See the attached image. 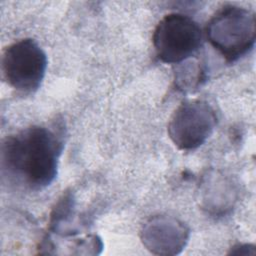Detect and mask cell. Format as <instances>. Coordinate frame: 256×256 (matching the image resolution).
Instances as JSON below:
<instances>
[{
	"label": "cell",
	"mask_w": 256,
	"mask_h": 256,
	"mask_svg": "<svg viewBox=\"0 0 256 256\" xmlns=\"http://www.w3.org/2000/svg\"><path fill=\"white\" fill-rule=\"evenodd\" d=\"M63 146L58 125H33L7 136L0 152L2 178L28 191L47 188L57 176Z\"/></svg>",
	"instance_id": "cell-1"
},
{
	"label": "cell",
	"mask_w": 256,
	"mask_h": 256,
	"mask_svg": "<svg viewBox=\"0 0 256 256\" xmlns=\"http://www.w3.org/2000/svg\"><path fill=\"white\" fill-rule=\"evenodd\" d=\"M144 247L155 255L180 254L190 238L189 227L169 215H154L145 221L140 231Z\"/></svg>",
	"instance_id": "cell-6"
},
{
	"label": "cell",
	"mask_w": 256,
	"mask_h": 256,
	"mask_svg": "<svg viewBox=\"0 0 256 256\" xmlns=\"http://www.w3.org/2000/svg\"><path fill=\"white\" fill-rule=\"evenodd\" d=\"M217 124L214 109L203 100L180 104L170 117L168 135L181 150H194L203 145Z\"/></svg>",
	"instance_id": "cell-5"
},
{
	"label": "cell",
	"mask_w": 256,
	"mask_h": 256,
	"mask_svg": "<svg viewBox=\"0 0 256 256\" xmlns=\"http://www.w3.org/2000/svg\"><path fill=\"white\" fill-rule=\"evenodd\" d=\"M47 56L40 45L31 38L10 44L3 52L1 68L6 82L22 94L38 90L45 77Z\"/></svg>",
	"instance_id": "cell-3"
},
{
	"label": "cell",
	"mask_w": 256,
	"mask_h": 256,
	"mask_svg": "<svg viewBox=\"0 0 256 256\" xmlns=\"http://www.w3.org/2000/svg\"><path fill=\"white\" fill-rule=\"evenodd\" d=\"M202 44V31L189 16L171 13L164 16L153 33L157 57L164 63L179 64L193 56Z\"/></svg>",
	"instance_id": "cell-4"
},
{
	"label": "cell",
	"mask_w": 256,
	"mask_h": 256,
	"mask_svg": "<svg viewBox=\"0 0 256 256\" xmlns=\"http://www.w3.org/2000/svg\"><path fill=\"white\" fill-rule=\"evenodd\" d=\"M206 33L211 45L226 61L235 62L254 47L255 13L240 6H224L210 19Z\"/></svg>",
	"instance_id": "cell-2"
},
{
	"label": "cell",
	"mask_w": 256,
	"mask_h": 256,
	"mask_svg": "<svg viewBox=\"0 0 256 256\" xmlns=\"http://www.w3.org/2000/svg\"><path fill=\"white\" fill-rule=\"evenodd\" d=\"M174 72V84L181 91H192L206 80V70L196 59H187L179 64Z\"/></svg>",
	"instance_id": "cell-7"
}]
</instances>
